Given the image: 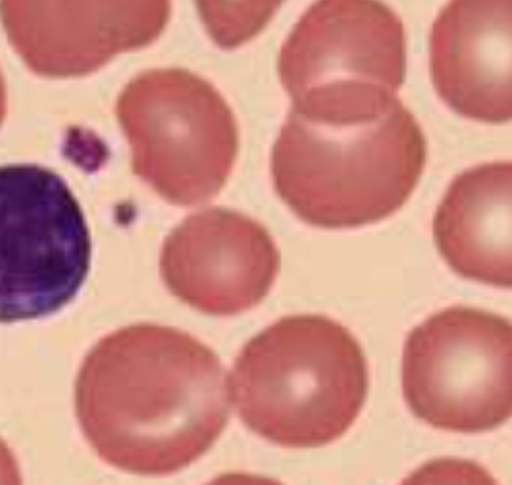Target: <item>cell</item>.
Segmentation results:
<instances>
[{
	"label": "cell",
	"instance_id": "cell-2",
	"mask_svg": "<svg viewBox=\"0 0 512 485\" xmlns=\"http://www.w3.org/2000/svg\"><path fill=\"white\" fill-rule=\"evenodd\" d=\"M229 391L253 433L285 448H319L353 426L369 392L359 342L324 315H291L247 343Z\"/></svg>",
	"mask_w": 512,
	"mask_h": 485
},
{
	"label": "cell",
	"instance_id": "cell-7",
	"mask_svg": "<svg viewBox=\"0 0 512 485\" xmlns=\"http://www.w3.org/2000/svg\"><path fill=\"white\" fill-rule=\"evenodd\" d=\"M280 251L264 226L222 208L193 215L169 237L164 275L194 309L233 315L259 304L280 271Z\"/></svg>",
	"mask_w": 512,
	"mask_h": 485
},
{
	"label": "cell",
	"instance_id": "cell-5",
	"mask_svg": "<svg viewBox=\"0 0 512 485\" xmlns=\"http://www.w3.org/2000/svg\"><path fill=\"white\" fill-rule=\"evenodd\" d=\"M91 253L81 205L58 173L0 166V322L62 310L86 282Z\"/></svg>",
	"mask_w": 512,
	"mask_h": 485
},
{
	"label": "cell",
	"instance_id": "cell-4",
	"mask_svg": "<svg viewBox=\"0 0 512 485\" xmlns=\"http://www.w3.org/2000/svg\"><path fill=\"white\" fill-rule=\"evenodd\" d=\"M278 72L291 111L309 122L352 126L383 118L401 102L404 24L374 0L314 3L282 45Z\"/></svg>",
	"mask_w": 512,
	"mask_h": 485
},
{
	"label": "cell",
	"instance_id": "cell-9",
	"mask_svg": "<svg viewBox=\"0 0 512 485\" xmlns=\"http://www.w3.org/2000/svg\"><path fill=\"white\" fill-rule=\"evenodd\" d=\"M512 166L494 162L455 177L437 208L434 240L446 263L472 281L511 288Z\"/></svg>",
	"mask_w": 512,
	"mask_h": 485
},
{
	"label": "cell",
	"instance_id": "cell-10",
	"mask_svg": "<svg viewBox=\"0 0 512 485\" xmlns=\"http://www.w3.org/2000/svg\"><path fill=\"white\" fill-rule=\"evenodd\" d=\"M20 483V473L17 469L13 453L7 449L5 442L0 441V484Z\"/></svg>",
	"mask_w": 512,
	"mask_h": 485
},
{
	"label": "cell",
	"instance_id": "cell-11",
	"mask_svg": "<svg viewBox=\"0 0 512 485\" xmlns=\"http://www.w3.org/2000/svg\"><path fill=\"white\" fill-rule=\"evenodd\" d=\"M6 113V91L3 83L2 74H0V123L3 122Z\"/></svg>",
	"mask_w": 512,
	"mask_h": 485
},
{
	"label": "cell",
	"instance_id": "cell-6",
	"mask_svg": "<svg viewBox=\"0 0 512 485\" xmlns=\"http://www.w3.org/2000/svg\"><path fill=\"white\" fill-rule=\"evenodd\" d=\"M402 389L419 420L451 433L479 434L512 412V328L501 315L451 307L408 339Z\"/></svg>",
	"mask_w": 512,
	"mask_h": 485
},
{
	"label": "cell",
	"instance_id": "cell-1",
	"mask_svg": "<svg viewBox=\"0 0 512 485\" xmlns=\"http://www.w3.org/2000/svg\"><path fill=\"white\" fill-rule=\"evenodd\" d=\"M76 412L109 465L161 476L189 466L220 438L231 391L204 343L175 328L134 325L88 353L76 381Z\"/></svg>",
	"mask_w": 512,
	"mask_h": 485
},
{
	"label": "cell",
	"instance_id": "cell-8",
	"mask_svg": "<svg viewBox=\"0 0 512 485\" xmlns=\"http://www.w3.org/2000/svg\"><path fill=\"white\" fill-rule=\"evenodd\" d=\"M429 46L434 88L453 111L478 122L511 120V0L448 3Z\"/></svg>",
	"mask_w": 512,
	"mask_h": 485
},
{
	"label": "cell",
	"instance_id": "cell-3",
	"mask_svg": "<svg viewBox=\"0 0 512 485\" xmlns=\"http://www.w3.org/2000/svg\"><path fill=\"white\" fill-rule=\"evenodd\" d=\"M426 138L402 102L372 122L326 126L289 112L275 141L278 196L321 229L372 225L395 214L418 186Z\"/></svg>",
	"mask_w": 512,
	"mask_h": 485
}]
</instances>
